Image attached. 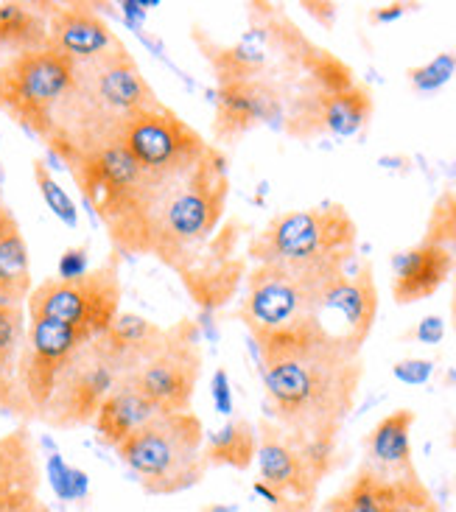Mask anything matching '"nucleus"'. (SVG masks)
I'll return each instance as SVG.
<instances>
[{"label": "nucleus", "instance_id": "nucleus-1", "mask_svg": "<svg viewBox=\"0 0 456 512\" xmlns=\"http://www.w3.org/2000/svg\"><path fill=\"white\" fill-rule=\"evenodd\" d=\"M269 420L294 437L336 443L356 406L361 356L331 342L317 322L258 345Z\"/></svg>", "mask_w": 456, "mask_h": 512}, {"label": "nucleus", "instance_id": "nucleus-2", "mask_svg": "<svg viewBox=\"0 0 456 512\" xmlns=\"http://www.w3.org/2000/svg\"><path fill=\"white\" fill-rule=\"evenodd\" d=\"M227 194V157L216 143L182 174H146L129 213L110 230L115 255H154L168 269H177L219 233Z\"/></svg>", "mask_w": 456, "mask_h": 512}, {"label": "nucleus", "instance_id": "nucleus-3", "mask_svg": "<svg viewBox=\"0 0 456 512\" xmlns=\"http://www.w3.org/2000/svg\"><path fill=\"white\" fill-rule=\"evenodd\" d=\"M160 104L163 101L146 82L135 56L124 42L115 40L96 59L73 65V79L56 104L51 129L42 143L70 166L118 143L135 115Z\"/></svg>", "mask_w": 456, "mask_h": 512}, {"label": "nucleus", "instance_id": "nucleus-4", "mask_svg": "<svg viewBox=\"0 0 456 512\" xmlns=\"http://www.w3.org/2000/svg\"><path fill=\"white\" fill-rule=\"evenodd\" d=\"M359 227L342 205L280 213L249 241V258L294 275L333 283L356 261Z\"/></svg>", "mask_w": 456, "mask_h": 512}, {"label": "nucleus", "instance_id": "nucleus-5", "mask_svg": "<svg viewBox=\"0 0 456 512\" xmlns=\"http://www.w3.org/2000/svg\"><path fill=\"white\" fill-rule=\"evenodd\" d=\"M115 451L152 496L185 493L208 473L205 426L194 412H157Z\"/></svg>", "mask_w": 456, "mask_h": 512}, {"label": "nucleus", "instance_id": "nucleus-6", "mask_svg": "<svg viewBox=\"0 0 456 512\" xmlns=\"http://www.w3.org/2000/svg\"><path fill=\"white\" fill-rule=\"evenodd\" d=\"M331 283L294 275L289 269L255 263L247 272V291L238 308V317L252 333L255 345L286 336L311 325L317 314L319 297Z\"/></svg>", "mask_w": 456, "mask_h": 512}, {"label": "nucleus", "instance_id": "nucleus-7", "mask_svg": "<svg viewBox=\"0 0 456 512\" xmlns=\"http://www.w3.org/2000/svg\"><path fill=\"white\" fill-rule=\"evenodd\" d=\"M121 294L118 261H110L76 280H42L28 294L26 311L28 319H54L93 342L121 314Z\"/></svg>", "mask_w": 456, "mask_h": 512}, {"label": "nucleus", "instance_id": "nucleus-8", "mask_svg": "<svg viewBox=\"0 0 456 512\" xmlns=\"http://www.w3.org/2000/svg\"><path fill=\"white\" fill-rule=\"evenodd\" d=\"M70 79L73 62L56 54L54 48L6 56L0 62V110L14 124L45 140L56 104L65 96Z\"/></svg>", "mask_w": 456, "mask_h": 512}, {"label": "nucleus", "instance_id": "nucleus-9", "mask_svg": "<svg viewBox=\"0 0 456 512\" xmlns=\"http://www.w3.org/2000/svg\"><path fill=\"white\" fill-rule=\"evenodd\" d=\"M258 468L261 482L283 501L314 504L322 479L336 465V443H314L283 431L269 417L258 426Z\"/></svg>", "mask_w": 456, "mask_h": 512}, {"label": "nucleus", "instance_id": "nucleus-10", "mask_svg": "<svg viewBox=\"0 0 456 512\" xmlns=\"http://www.w3.org/2000/svg\"><path fill=\"white\" fill-rule=\"evenodd\" d=\"M124 378H129V373L93 339L70 359L40 420L51 429H79L93 423L101 403Z\"/></svg>", "mask_w": 456, "mask_h": 512}, {"label": "nucleus", "instance_id": "nucleus-11", "mask_svg": "<svg viewBox=\"0 0 456 512\" xmlns=\"http://www.w3.org/2000/svg\"><path fill=\"white\" fill-rule=\"evenodd\" d=\"M199 378L202 347L191 319H182L174 328H166L160 350L129 375V381L157 412H191Z\"/></svg>", "mask_w": 456, "mask_h": 512}, {"label": "nucleus", "instance_id": "nucleus-12", "mask_svg": "<svg viewBox=\"0 0 456 512\" xmlns=\"http://www.w3.org/2000/svg\"><path fill=\"white\" fill-rule=\"evenodd\" d=\"M118 143L152 177H174L188 171L202 160L210 146L194 126L182 121L166 104L135 115L121 132Z\"/></svg>", "mask_w": 456, "mask_h": 512}, {"label": "nucleus", "instance_id": "nucleus-13", "mask_svg": "<svg viewBox=\"0 0 456 512\" xmlns=\"http://www.w3.org/2000/svg\"><path fill=\"white\" fill-rule=\"evenodd\" d=\"M82 345H87L82 333L62 325V322H54V319H31L28 322L26 345H23L20 367H17L20 417L40 420L65 367Z\"/></svg>", "mask_w": 456, "mask_h": 512}, {"label": "nucleus", "instance_id": "nucleus-14", "mask_svg": "<svg viewBox=\"0 0 456 512\" xmlns=\"http://www.w3.org/2000/svg\"><path fill=\"white\" fill-rule=\"evenodd\" d=\"M378 317V286L373 266L364 261L350 266L339 280H333L319 297L314 322L331 342L361 356V347L373 333Z\"/></svg>", "mask_w": 456, "mask_h": 512}, {"label": "nucleus", "instance_id": "nucleus-15", "mask_svg": "<svg viewBox=\"0 0 456 512\" xmlns=\"http://www.w3.org/2000/svg\"><path fill=\"white\" fill-rule=\"evenodd\" d=\"M235 244H238V224H224L205 247H199L174 269L188 286L191 297L208 311L233 300L241 277H247V263L244 258H238Z\"/></svg>", "mask_w": 456, "mask_h": 512}, {"label": "nucleus", "instance_id": "nucleus-16", "mask_svg": "<svg viewBox=\"0 0 456 512\" xmlns=\"http://www.w3.org/2000/svg\"><path fill=\"white\" fill-rule=\"evenodd\" d=\"M375 98L367 84H350L328 96H317L283 112V126L291 138L311 140L319 135L350 138L373 118Z\"/></svg>", "mask_w": 456, "mask_h": 512}, {"label": "nucleus", "instance_id": "nucleus-17", "mask_svg": "<svg viewBox=\"0 0 456 512\" xmlns=\"http://www.w3.org/2000/svg\"><path fill=\"white\" fill-rule=\"evenodd\" d=\"M283 118V98L263 79L227 82L216 90L213 138L216 143H235L255 126Z\"/></svg>", "mask_w": 456, "mask_h": 512}, {"label": "nucleus", "instance_id": "nucleus-18", "mask_svg": "<svg viewBox=\"0 0 456 512\" xmlns=\"http://www.w3.org/2000/svg\"><path fill=\"white\" fill-rule=\"evenodd\" d=\"M45 12H48V48L68 56L73 65L96 59L118 40L110 23L84 3L45 6Z\"/></svg>", "mask_w": 456, "mask_h": 512}, {"label": "nucleus", "instance_id": "nucleus-19", "mask_svg": "<svg viewBox=\"0 0 456 512\" xmlns=\"http://www.w3.org/2000/svg\"><path fill=\"white\" fill-rule=\"evenodd\" d=\"M0 512H51L40 499V468L26 429L0 440Z\"/></svg>", "mask_w": 456, "mask_h": 512}, {"label": "nucleus", "instance_id": "nucleus-20", "mask_svg": "<svg viewBox=\"0 0 456 512\" xmlns=\"http://www.w3.org/2000/svg\"><path fill=\"white\" fill-rule=\"evenodd\" d=\"M454 272V252L420 241L392 258V297L398 305H415L443 289Z\"/></svg>", "mask_w": 456, "mask_h": 512}, {"label": "nucleus", "instance_id": "nucleus-21", "mask_svg": "<svg viewBox=\"0 0 456 512\" xmlns=\"http://www.w3.org/2000/svg\"><path fill=\"white\" fill-rule=\"evenodd\" d=\"M415 420L417 415L412 409H395L387 417H381L364 440V448H367L364 465L387 479H401V476L417 473L415 462H412Z\"/></svg>", "mask_w": 456, "mask_h": 512}, {"label": "nucleus", "instance_id": "nucleus-22", "mask_svg": "<svg viewBox=\"0 0 456 512\" xmlns=\"http://www.w3.org/2000/svg\"><path fill=\"white\" fill-rule=\"evenodd\" d=\"M163 339H166V328H160V325H154L152 319L132 314V311H121L118 317L112 319L110 328L98 336L101 347L129 375L135 373L143 361L152 359L163 345Z\"/></svg>", "mask_w": 456, "mask_h": 512}, {"label": "nucleus", "instance_id": "nucleus-23", "mask_svg": "<svg viewBox=\"0 0 456 512\" xmlns=\"http://www.w3.org/2000/svg\"><path fill=\"white\" fill-rule=\"evenodd\" d=\"M154 415H157V409L140 395V389L129 378H124L118 387L112 389L110 398L101 403L93 426H96L101 443L118 448L126 437H132L140 426H146Z\"/></svg>", "mask_w": 456, "mask_h": 512}, {"label": "nucleus", "instance_id": "nucleus-24", "mask_svg": "<svg viewBox=\"0 0 456 512\" xmlns=\"http://www.w3.org/2000/svg\"><path fill=\"white\" fill-rule=\"evenodd\" d=\"M34 289L28 244L9 205L0 210V303L26 305Z\"/></svg>", "mask_w": 456, "mask_h": 512}, {"label": "nucleus", "instance_id": "nucleus-25", "mask_svg": "<svg viewBox=\"0 0 456 512\" xmlns=\"http://www.w3.org/2000/svg\"><path fill=\"white\" fill-rule=\"evenodd\" d=\"M26 331V305L0 303V409L9 415H20L17 367Z\"/></svg>", "mask_w": 456, "mask_h": 512}, {"label": "nucleus", "instance_id": "nucleus-26", "mask_svg": "<svg viewBox=\"0 0 456 512\" xmlns=\"http://www.w3.org/2000/svg\"><path fill=\"white\" fill-rule=\"evenodd\" d=\"M48 48L45 3H0V51L6 56Z\"/></svg>", "mask_w": 456, "mask_h": 512}, {"label": "nucleus", "instance_id": "nucleus-27", "mask_svg": "<svg viewBox=\"0 0 456 512\" xmlns=\"http://www.w3.org/2000/svg\"><path fill=\"white\" fill-rule=\"evenodd\" d=\"M258 457V426L249 420H227L222 429L205 434V462L216 468H235L247 471Z\"/></svg>", "mask_w": 456, "mask_h": 512}, {"label": "nucleus", "instance_id": "nucleus-28", "mask_svg": "<svg viewBox=\"0 0 456 512\" xmlns=\"http://www.w3.org/2000/svg\"><path fill=\"white\" fill-rule=\"evenodd\" d=\"M319 512H389V479L361 465L339 493L322 504Z\"/></svg>", "mask_w": 456, "mask_h": 512}, {"label": "nucleus", "instance_id": "nucleus-29", "mask_svg": "<svg viewBox=\"0 0 456 512\" xmlns=\"http://www.w3.org/2000/svg\"><path fill=\"white\" fill-rule=\"evenodd\" d=\"M389 512H440V504L423 485L420 473H412L389 479Z\"/></svg>", "mask_w": 456, "mask_h": 512}, {"label": "nucleus", "instance_id": "nucleus-30", "mask_svg": "<svg viewBox=\"0 0 456 512\" xmlns=\"http://www.w3.org/2000/svg\"><path fill=\"white\" fill-rule=\"evenodd\" d=\"M34 182H37L45 205L51 208V213H54L56 219L62 224H68V227H76V222H79V210L73 205V199L68 196V191L54 180L51 168L45 166L42 160H34Z\"/></svg>", "mask_w": 456, "mask_h": 512}, {"label": "nucleus", "instance_id": "nucleus-31", "mask_svg": "<svg viewBox=\"0 0 456 512\" xmlns=\"http://www.w3.org/2000/svg\"><path fill=\"white\" fill-rule=\"evenodd\" d=\"M431 244H440L448 252L456 255V194L454 191H445L434 208H431L429 224H426V238Z\"/></svg>", "mask_w": 456, "mask_h": 512}, {"label": "nucleus", "instance_id": "nucleus-32", "mask_svg": "<svg viewBox=\"0 0 456 512\" xmlns=\"http://www.w3.org/2000/svg\"><path fill=\"white\" fill-rule=\"evenodd\" d=\"M48 479H51V487L54 493L62 501H79L87 496V473L79 471V468H70L68 462L62 459V454H51L48 457Z\"/></svg>", "mask_w": 456, "mask_h": 512}, {"label": "nucleus", "instance_id": "nucleus-33", "mask_svg": "<svg viewBox=\"0 0 456 512\" xmlns=\"http://www.w3.org/2000/svg\"><path fill=\"white\" fill-rule=\"evenodd\" d=\"M456 70V54H437L431 62L420 65V68L409 70V82L420 93H431L440 90L443 84L451 82Z\"/></svg>", "mask_w": 456, "mask_h": 512}, {"label": "nucleus", "instance_id": "nucleus-34", "mask_svg": "<svg viewBox=\"0 0 456 512\" xmlns=\"http://www.w3.org/2000/svg\"><path fill=\"white\" fill-rule=\"evenodd\" d=\"M395 378L403 384H426L434 373V364L426 359H406L395 364Z\"/></svg>", "mask_w": 456, "mask_h": 512}, {"label": "nucleus", "instance_id": "nucleus-35", "mask_svg": "<svg viewBox=\"0 0 456 512\" xmlns=\"http://www.w3.org/2000/svg\"><path fill=\"white\" fill-rule=\"evenodd\" d=\"M87 247H70L62 258H59V280H76V277L87 275Z\"/></svg>", "mask_w": 456, "mask_h": 512}, {"label": "nucleus", "instance_id": "nucleus-36", "mask_svg": "<svg viewBox=\"0 0 456 512\" xmlns=\"http://www.w3.org/2000/svg\"><path fill=\"white\" fill-rule=\"evenodd\" d=\"M210 392H213L216 412L219 415H233V389H230V375H227V370H216Z\"/></svg>", "mask_w": 456, "mask_h": 512}, {"label": "nucleus", "instance_id": "nucleus-37", "mask_svg": "<svg viewBox=\"0 0 456 512\" xmlns=\"http://www.w3.org/2000/svg\"><path fill=\"white\" fill-rule=\"evenodd\" d=\"M415 336L423 345H440L445 336V322L440 317H426L417 325Z\"/></svg>", "mask_w": 456, "mask_h": 512}, {"label": "nucleus", "instance_id": "nucleus-38", "mask_svg": "<svg viewBox=\"0 0 456 512\" xmlns=\"http://www.w3.org/2000/svg\"><path fill=\"white\" fill-rule=\"evenodd\" d=\"M403 6L395 3V6H384V12H373L375 23H384V20H392V17H401Z\"/></svg>", "mask_w": 456, "mask_h": 512}, {"label": "nucleus", "instance_id": "nucleus-39", "mask_svg": "<svg viewBox=\"0 0 456 512\" xmlns=\"http://www.w3.org/2000/svg\"><path fill=\"white\" fill-rule=\"evenodd\" d=\"M451 317H454V328H456V286H454V297H451Z\"/></svg>", "mask_w": 456, "mask_h": 512}, {"label": "nucleus", "instance_id": "nucleus-40", "mask_svg": "<svg viewBox=\"0 0 456 512\" xmlns=\"http://www.w3.org/2000/svg\"><path fill=\"white\" fill-rule=\"evenodd\" d=\"M0 199H3V174H0Z\"/></svg>", "mask_w": 456, "mask_h": 512}, {"label": "nucleus", "instance_id": "nucleus-41", "mask_svg": "<svg viewBox=\"0 0 456 512\" xmlns=\"http://www.w3.org/2000/svg\"><path fill=\"white\" fill-rule=\"evenodd\" d=\"M3 205H6V202H3V199H0V210H3Z\"/></svg>", "mask_w": 456, "mask_h": 512}]
</instances>
